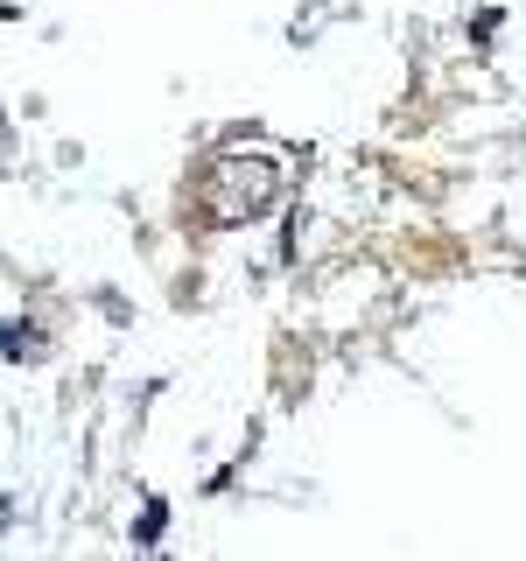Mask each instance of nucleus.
I'll return each mask as SVG.
<instances>
[{"label": "nucleus", "mask_w": 526, "mask_h": 561, "mask_svg": "<svg viewBox=\"0 0 526 561\" xmlns=\"http://www.w3.org/2000/svg\"><path fill=\"white\" fill-rule=\"evenodd\" d=\"M197 197H204L210 225H245V218H260V210L281 197V169L260 162V154H218V162L204 169Z\"/></svg>", "instance_id": "nucleus-1"}, {"label": "nucleus", "mask_w": 526, "mask_h": 561, "mask_svg": "<svg viewBox=\"0 0 526 561\" xmlns=\"http://www.w3.org/2000/svg\"><path fill=\"white\" fill-rule=\"evenodd\" d=\"M35 351H43V337L28 323H0V358H35Z\"/></svg>", "instance_id": "nucleus-2"}, {"label": "nucleus", "mask_w": 526, "mask_h": 561, "mask_svg": "<svg viewBox=\"0 0 526 561\" xmlns=\"http://www.w3.org/2000/svg\"><path fill=\"white\" fill-rule=\"evenodd\" d=\"M8 513H14V505H8V499H0V526H8Z\"/></svg>", "instance_id": "nucleus-3"}]
</instances>
